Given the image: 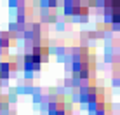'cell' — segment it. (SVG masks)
I'll list each match as a JSON object with an SVG mask.
<instances>
[{
	"instance_id": "1",
	"label": "cell",
	"mask_w": 120,
	"mask_h": 115,
	"mask_svg": "<svg viewBox=\"0 0 120 115\" xmlns=\"http://www.w3.org/2000/svg\"><path fill=\"white\" fill-rule=\"evenodd\" d=\"M64 11L70 16H85L89 12V5L85 2H82V0H66Z\"/></svg>"
},
{
	"instance_id": "2",
	"label": "cell",
	"mask_w": 120,
	"mask_h": 115,
	"mask_svg": "<svg viewBox=\"0 0 120 115\" xmlns=\"http://www.w3.org/2000/svg\"><path fill=\"white\" fill-rule=\"evenodd\" d=\"M90 68H92V61H89L87 56H77V61L73 63V72L78 77H82V79L89 77Z\"/></svg>"
},
{
	"instance_id": "3",
	"label": "cell",
	"mask_w": 120,
	"mask_h": 115,
	"mask_svg": "<svg viewBox=\"0 0 120 115\" xmlns=\"http://www.w3.org/2000/svg\"><path fill=\"white\" fill-rule=\"evenodd\" d=\"M49 113L51 115H68V103L63 96H56L49 103Z\"/></svg>"
},
{
	"instance_id": "4",
	"label": "cell",
	"mask_w": 120,
	"mask_h": 115,
	"mask_svg": "<svg viewBox=\"0 0 120 115\" xmlns=\"http://www.w3.org/2000/svg\"><path fill=\"white\" fill-rule=\"evenodd\" d=\"M40 65H42V54L38 51L30 52V54L24 56V68L28 72H33V70H38Z\"/></svg>"
},
{
	"instance_id": "5",
	"label": "cell",
	"mask_w": 120,
	"mask_h": 115,
	"mask_svg": "<svg viewBox=\"0 0 120 115\" xmlns=\"http://www.w3.org/2000/svg\"><path fill=\"white\" fill-rule=\"evenodd\" d=\"M82 100H84L85 103H96L99 100L98 89L96 87H84L82 89Z\"/></svg>"
},
{
	"instance_id": "6",
	"label": "cell",
	"mask_w": 120,
	"mask_h": 115,
	"mask_svg": "<svg viewBox=\"0 0 120 115\" xmlns=\"http://www.w3.org/2000/svg\"><path fill=\"white\" fill-rule=\"evenodd\" d=\"M106 12H108L110 19L113 23H120V5H106Z\"/></svg>"
},
{
	"instance_id": "7",
	"label": "cell",
	"mask_w": 120,
	"mask_h": 115,
	"mask_svg": "<svg viewBox=\"0 0 120 115\" xmlns=\"http://www.w3.org/2000/svg\"><path fill=\"white\" fill-rule=\"evenodd\" d=\"M12 70V65H7V63H0V77H7L9 72Z\"/></svg>"
},
{
	"instance_id": "8",
	"label": "cell",
	"mask_w": 120,
	"mask_h": 115,
	"mask_svg": "<svg viewBox=\"0 0 120 115\" xmlns=\"http://www.w3.org/2000/svg\"><path fill=\"white\" fill-rule=\"evenodd\" d=\"M9 47V37L5 33H0V49H7Z\"/></svg>"
},
{
	"instance_id": "9",
	"label": "cell",
	"mask_w": 120,
	"mask_h": 115,
	"mask_svg": "<svg viewBox=\"0 0 120 115\" xmlns=\"http://www.w3.org/2000/svg\"><path fill=\"white\" fill-rule=\"evenodd\" d=\"M44 2H47V4H51V5H52V4H56V2H59V0H44Z\"/></svg>"
}]
</instances>
